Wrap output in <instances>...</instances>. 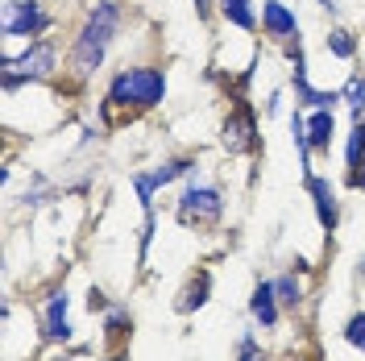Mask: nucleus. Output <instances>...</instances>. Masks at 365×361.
<instances>
[{
	"mask_svg": "<svg viewBox=\"0 0 365 361\" xmlns=\"http://www.w3.org/2000/svg\"><path fill=\"white\" fill-rule=\"evenodd\" d=\"M120 21H125V9H120L116 0H100V4L88 13V21H83L79 38H75V50H71V63H75L79 75H88V71L100 67L108 42L120 34Z\"/></svg>",
	"mask_w": 365,
	"mask_h": 361,
	"instance_id": "f257e3e1",
	"label": "nucleus"
},
{
	"mask_svg": "<svg viewBox=\"0 0 365 361\" xmlns=\"http://www.w3.org/2000/svg\"><path fill=\"white\" fill-rule=\"evenodd\" d=\"M166 96V79L150 67H137V71H120L108 88V104H137V108H150Z\"/></svg>",
	"mask_w": 365,
	"mask_h": 361,
	"instance_id": "f03ea898",
	"label": "nucleus"
},
{
	"mask_svg": "<svg viewBox=\"0 0 365 361\" xmlns=\"http://www.w3.org/2000/svg\"><path fill=\"white\" fill-rule=\"evenodd\" d=\"M54 46L50 42H38L29 46L21 59H4V91H13L21 79H42V75H50L54 71Z\"/></svg>",
	"mask_w": 365,
	"mask_h": 361,
	"instance_id": "7ed1b4c3",
	"label": "nucleus"
},
{
	"mask_svg": "<svg viewBox=\"0 0 365 361\" xmlns=\"http://www.w3.org/2000/svg\"><path fill=\"white\" fill-rule=\"evenodd\" d=\"M50 17L38 9V0H9L4 4V38H29L42 34Z\"/></svg>",
	"mask_w": 365,
	"mask_h": 361,
	"instance_id": "20e7f679",
	"label": "nucleus"
},
{
	"mask_svg": "<svg viewBox=\"0 0 365 361\" xmlns=\"http://www.w3.org/2000/svg\"><path fill=\"white\" fill-rule=\"evenodd\" d=\"M220 191H212V187H187L179 200V220L182 225H212L216 216H220Z\"/></svg>",
	"mask_w": 365,
	"mask_h": 361,
	"instance_id": "39448f33",
	"label": "nucleus"
},
{
	"mask_svg": "<svg viewBox=\"0 0 365 361\" xmlns=\"http://www.w3.org/2000/svg\"><path fill=\"white\" fill-rule=\"evenodd\" d=\"M253 146H257V125H253V108H237V113H228L225 121V150L228 154H250Z\"/></svg>",
	"mask_w": 365,
	"mask_h": 361,
	"instance_id": "423d86ee",
	"label": "nucleus"
},
{
	"mask_svg": "<svg viewBox=\"0 0 365 361\" xmlns=\"http://www.w3.org/2000/svg\"><path fill=\"white\" fill-rule=\"evenodd\" d=\"M262 25H266V34L278 38V42H295V34H299L295 13L287 4H278V0H266L262 4Z\"/></svg>",
	"mask_w": 365,
	"mask_h": 361,
	"instance_id": "0eeeda50",
	"label": "nucleus"
},
{
	"mask_svg": "<svg viewBox=\"0 0 365 361\" xmlns=\"http://www.w3.org/2000/svg\"><path fill=\"white\" fill-rule=\"evenodd\" d=\"M307 191H312V200H316L319 225L332 233V228H336V220H341V208H336V191H332V183L319 179V175H307Z\"/></svg>",
	"mask_w": 365,
	"mask_h": 361,
	"instance_id": "6e6552de",
	"label": "nucleus"
},
{
	"mask_svg": "<svg viewBox=\"0 0 365 361\" xmlns=\"http://www.w3.org/2000/svg\"><path fill=\"white\" fill-rule=\"evenodd\" d=\"M46 337L50 340H71V324H67V291H54L46 303Z\"/></svg>",
	"mask_w": 365,
	"mask_h": 361,
	"instance_id": "1a4fd4ad",
	"label": "nucleus"
},
{
	"mask_svg": "<svg viewBox=\"0 0 365 361\" xmlns=\"http://www.w3.org/2000/svg\"><path fill=\"white\" fill-rule=\"evenodd\" d=\"M250 312H253V320L266 324V328L278 324V295H274V283H257V287H253Z\"/></svg>",
	"mask_w": 365,
	"mask_h": 361,
	"instance_id": "9d476101",
	"label": "nucleus"
},
{
	"mask_svg": "<svg viewBox=\"0 0 365 361\" xmlns=\"http://www.w3.org/2000/svg\"><path fill=\"white\" fill-rule=\"evenodd\" d=\"M332 129H336L332 108H316L312 121H307V141H312V150H328V146H332Z\"/></svg>",
	"mask_w": 365,
	"mask_h": 361,
	"instance_id": "9b49d317",
	"label": "nucleus"
},
{
	"mask_svg": "<svg viewBox=\"0 0 365 361\" xmlns=\"http://www.w3.org/2000/svg\"><path fill=\"white\" fill-rule=\"evenodd\" d=\"M207 291H212V278H207V274H200V278H195V283L179 295V312H195V307H204Z\"/></svg>",
	"mask_w": 365,
	"mask_h": 361,
	"instance_id": "f8f14e48",
	"label": "nucleus"
},
{
	"mask_svg": "<svg viewBox=\"0 0 365 361\" xmlns=\"http://www.w3.org/2000/svg\"><path fill=\"white\" fill-rule=\"evenodd\" d=\"M220 13H225L232 25L253 29V9H250V0H220Z\"/></svg>",
	"mask_w": 365,
	"mask_h": 361,
	"instance_id": "ddd939ff",
	"label": "nucleus"
},
{
	"mask_svg": "<svg viewBox=\"0 0 365 361\" xmlns=\"http://www.w3.org/2000/svg\"><path fill=\"white\" fill-rule=\"evenodd\" d=\"M328 50H332L336 59H353L357 42H353V34H349V29H332V34H328Z\"/></svg>",
	"mask_w": 365,
	"mask_h": 361,
	"instance_id": "4468645a",
	"label": "nucleus"
},
{
	"mask_svg": "<svg viewBox=\"0 0 365 361\" xmlns=\"http://www.w3.org/2000/svg\"><path fill=\"white\" fill-rule=\"evenodd\" d=\"M341 100H349V104H353V113H357V121H361V108H365V75H353V79H349V88L341 91Z\"/></svg>",
	"mask_w": 365,
	"mask_h": 361,
	"instance_id": "2eb2a0df",
	"label": "nucleus"
},
{
	"mask_svg": "<svg viewBox=\"0 0 365 361\" xmlns=\"http://www.w3.org/2000/svg\"><path fill=\"white\" fill-rule=\"evenodd\" d=\"M274 295H278V303H287V307H295L299 303V283L291 278V274H282V278H274Z\"/></svg>",
	"mask_w": 365,
	"mask_h": 361,
	"instance_id": "dca6fc26",
	"label": "nucleus"
},
{
	"mask_svg": "<svg viewBox=\"0 0 365 361\" xmlns=\"http://www.w3.org/2000/svg\"><path fill=\"white\" fill-rule=\"evenodd\" d=\"M344 340H349L353 349H361V353H365V312H357V316L344 324Z\"/></svg>",
	"mask_w": 365,
	"mask_h": 361,
	"instance_id": "f3484780",
	"label": "nucleus"
},
{
	"mask_svg": "<svg viewBox=\"0 0 365 361\" xmlns=\"http://www.w3.org/2000/svg\"><path fill=\"white\" fill-rule=\"evenodd\" d=\"M187 171H191V162L187 158H175V162H166V166H158V171H154V183H170V179H179V175H187Z\"/></svg>",
	"mask_w": 365,
	"mask_h": 361,
	"instance_id": "a211bd4d",
	"label": "nucleus"
},
{
	"mask_svg": "<svg viewBox=\"0 0 365 361\" xmlns=\"http://www.w3.org/2000/svg\"><path fill=\"white\" fill-rule=\"evenodd\" d=\"M237 361H266V353L257 349V340L253 337H241V353H237Z\"/></svg>",
	"mask_w": 365,
	"mask_h": 361,
	"instance_id": "6ab92c4d",
	"label": "nucleus"
},
{
	"mask_svg": "<svg viewBox=\"0 0 365 361\" xmlns=\"http://www.w3.org/2000/svg\"><path fill=\"white\" fill-rule=\"evenodd\" d=\"M125 324H129V312H108V324L104 328H108V337H120Z\"/></svg>",
	"mask_w": 365,
	"mask_h": 361,
	"instance_id": "aec40b11",
	"label": "nucleus"
},
{
	"mask_svg": "<svg viewBox=\"0 0 365 361\" xmlns=\"http://www.w3.org/2000/svg\"><path fill=\"white\" fill-rule=\"evenodd\" d=\"M349 183H353V187H361V191H365V158L357 162L353 171H349Z\"/></svg>",
	"mask_w": 365,
	"mask_h": 361,
	"instance_id": "412c9836",
	"label": "nucleus"
},
{
	"mask_svg": "<svg viewBox=\"0 0 365 361\" xmlns=\"http://www.w3.org/2000/svg\"><path fill=\"white\" fill-rule=\"evenodd\" d=\"M88 307H91V312H104V307H108V299H104L100 291H91L88 295Z\"/></svg>",
	"mask_w": 365,
	"mask_h": 361,
	"instance_id": "4be33fe9",
	"label": "nucleus"
},
{
	"mask_svg": "<svg viewBox=\"0 0 365 361\" xmlns=\"http://www.w3.org/2000/svg\"><path fill=\"white\" fill-rule=\"evenodd\" d=\"M207 9H212V0H195V13H200V17H204Z\"/></svg>",
	"mask_w": 365,
	"mask_h": 361,
	"instance_id": "5701e85b",
	"label": "nucleus"
},
{
	"mask_svg": "<svg viewBox=\"0 0 365 361\" xmlns=\"http://www.w3.org/2000/svg\"><path fill=\"white\" fill-rule=\"evenodd\" d=\"M357 274H361V283H365V253H361V266H357Z\"/></svg>",
	"mask_w": 365,
	"mask_h": 361,
	"instance_id": "b1692460",
	"label": "nucleus"
},
{
	"mask_svg": "<svg viewBox=\"0 0 365 361\" xmlns=\"http://www.w3.org/2000/svg\"><path fill=\"white\" fill-rule=\"evenodd\" d=\"M319 4H328V9H336V0H319Z\"/></svg>",
	"mask_w": 365,
	"mask_h": 361,
	"instance_id": "393cba45",
	"label": "nucleus"
},
{
	"mask_svg": "<svg viewBox=\"0 0 365 361\" xmlns=\"http://www.w3.org/2000/svg\"><path fill=\"white\" fill-rule=\"evenodd\" d=\"M108 361H125V357H108Z\"/></svg>",
	"mask_w": 365,
	"mask_h": 361,
	"instance_id": "a878e982",
	"label": "nucleus"
}]
</instances>
